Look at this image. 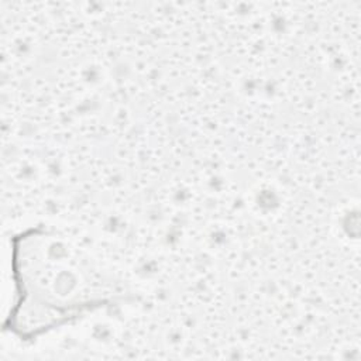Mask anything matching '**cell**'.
<instances>
[{"mask_svg":"<svg viewBox=\"0 0 361 361\" xmlns=\"http://www.w3.org/2000/svg\"><path fill=\"white\" fill-rule=\"evenodd\" d=\"M11 272L17 299L4 330L23 341L131 298L87 248L45 226L11 238Z\"/></svg>","mask_w":361,"mask_h":361,"instance_id":"1","label":"cell"}]
</instances>
